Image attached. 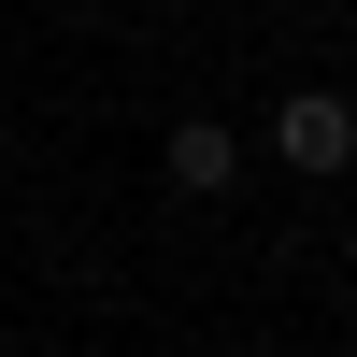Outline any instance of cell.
<instances>
[{"mask_svg":"<svg viewBox=\"0 0 357 357\" xmlns=\"http://www.w3.org/2000/svg\"><path fill=\"white\" fill-rule=\"evenodd\" d=\"M343 158H357V100L343 86H286L272 100V172H314V186H329Z\"/></svg>","mask_w":357,"mask_h":357,"instance_id":"6da1fadb","label":"cell"},{"mask_svg":"<svg viewBox=\"0 0 357 357\" xmlns=\"http://www.w3.org/2000/svg\"><path fill=\"white\" fill-rule=\"evenodd\" d=\"M158 172H172V200H229V186H243V129H215V114H186V129L158 143Z\"/></svg>","mask_w":357,"mask_h":357,"instance_id":"7a4b0ae2","label":"cell"}]
</instances>
